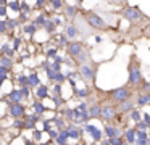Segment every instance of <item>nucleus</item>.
Returning <instances> with one entry per match:
<instances>
[{
  "mask_svg": "<svg viewBox=\"0 0 150 145\" xmlns=\"http://www.w3.org/2000/svg\"><path fill=\"white\" fill-rule=\"evenodd\" d=\"M142 84H144V77H142V69H140L139 58L132 53L129 63H127V86L136 92V90H140Z\"/></svg>",
  "mask_w": 150,
  "mask_h": 145,
  "instance_id": "nucleus-1",
  "label": "nucleus"
},
{
  "mask_svg": "<svg viewBox=\"0 0 150 145\" xmlns=\"http://www.w3.org/2000/svg\"><path fill=\"white\" fill-rule=\"evenodd\" d=\"M120 15L123 16L124 19H127L129 23H132L134 26H144L145 28L147 24H150V18L145 15L144 11H140L137 6H124L120 11Z\"/></svg>",
  "mask_w": 150,
  "mask_h": 145,
  "instance_id": "nucleus-2",
  "label": "nucleus"
},
{
  "mask_svg": "<svg viewBox=\"0 0 150 145\" xmlns=\"http://www.w3.org/2000/svg\"><path fill=\"white\" fill-rule=\"evenodd\" d=\"M102 61H91V63H84V64H78V71L81 74V77L86 81L87 84H95V79H97V73L98 68H100Z\"/></svg>",
  "mask_w": 150,
  "mask_h": 145,
  "instance_id": "nucleus-3",
  "label": "nucleus"
},
{
  "mask_svg": "<svg viewBox=\"0 0 150 145\" xmlns=\"http://www.w3.org/2000/svg\"><path fill=\"white\" fill-rule=\"evenodd\" d=\"M82 16L86 18L87 24L91 26V28L94 29V31H103V32L111 31V26H108V24H107V21H105L103 18H100V16H98L95 11L86 10V11H82Z\"/></svg>",
  "mask_w": 150,
  "mask_h": 145,
  "instance_id": "nucleus-4",
  "label": "nucleus"
},
{
  "mask_svg": "<svg viewBox=\"0 0 150 145\" xmlns=\"http://www.w3.org/2000/svg\"><path fill=\"white\" fill-rule=\"evenodd\" d=\"M132 92L134 90L129 86H123V87H118L115 90H110L108 92V98H110V102H116V105H118V103H123L126 100H131Z\"/></svg>",
  "mask_w": 150,
  "mask_h": 145,
  "instance_id": "nucleus-5",
  "label": "nucleus"
},
{
  "mask_svg": "<svg viewBox=\"0 0 150 145\" xmlns=\"http://www.w3.org/2000/svg\"><path fill=\"white\" fill-rule=\"evenodd\" d=\"M86 48H87V45H86L84 42H68V45H66L68 55L71 58H74V60H78V58L81 57Z\"/></svg>",
  "mask_w": 150,
  "mask_h": 145,
  "instance_id": "nucleus-6",
  "label": "nucleus"
},
{
  "mask_svg": "<svg viewBox=\"0 0 150 145\" xmlns=\"http://www.w3.org/2000/svg\"><path fill=\"white\" fill-rule=\"evenodd\" d=\"M65 37L68 39V42H79L78 39L82 37L81 32H79L78 26L74 24V23H69V24L65 26Z\"/></svg>",
  "mask_w": 150,
  "mask_h": 145,
  "instance_id": "nucleus-7",
  "label": "nucleus"
},
{
  "mask_svg": "<svg viewBox=\"0 0 150 145\" xmlns=\"http://www.w3.org/2000/svg\"><path fill=\"white\" fill-rule=\"evenodd\" d=\"M116 113H118V105H103L100 119L105 121V122H110L111 119L116 116Z\"/></svg>",
  "mask_w": 150,
  "mask_h": 145,
  "instance_id": "nucleus-8",
  "label": "nucleus"
},
{
  "mask_svg": "<svg viewBox=\"0 0 150 145\" xmlns=\"http://www.w3.org/2000/svg\"><path fill=\"white\" fill-rule=\"evenodd\" d=\"M10 115L13 118H23L24 116V106L20 105V103H13L10 106Z\"/></svg>",
  "mask_w": 150,
  "mask_h": 145,
  "instance_id": "nucleus-9",
  "label": "nucleus"
},
{
  "mask_svg": "<svg viewBox=\"0 0 150 145\" xmlns=\"http://www.w3.org/2000/svg\"><path fill=\"white\" fill-rule=\"evenodd\" d=\"M134 106H136V103H134V100H126V102L123 103H118V111L120 113H127V111H134Z\"/></svg>",
  "mask_w": 150,
  "mask_h": 145,
  "instance_id": "nucleus-10",
  "label": "nucleus"
},
{
  "mask_svg": "<svg viewBox=\"0 0 150 145\" xmlns=\"http://www.w3.org/2000/svg\"><path fill=\"white\" fill-rule=\"evenodd\" d=\"M102 108H103V106H100V105H92L91 108H89V116H91V118H100Z\"/></svg>",
  "mask_w": 150,
  "mask_h": 145,
  "instance_id": "nucleus-11",
  "label": "nucleus"
},
{
  "mask_svg": "<svg viewBox=\"0 0 150 145\" xmlns=\"http://www.w3.org/2000/svg\"><path fill=\"white\" fill-rule=\"evenodd\" d=\"M147 103H150V95L149 93H139V97H137V100H136V105L144 106V105H147Z\"/></svg>",
  "mask_w": 150,
  "mask_h": 145,
  "instance_id": "nucleus-12",
  "label": "nucleus"
},
{
  "mask_svg": "<svg viewBox=\"0 0 150 145\" xmlns=\"http://www.w3.org/2000/svg\"><path fill=\"white\" fill-rule=\"evenodd\" d=\"M0 61H2V68H4V69H8V68L13 66V60H10V58H8L7 55H2Z\"/></svg>",
  "mask_w": 150,
  "mask_h": 145,
  "instance_id": "nucleus-13",
  "label": "nucleus"
},
{
  "mask_svg": "<svg viewBox=\"0 0 150 145\" xmlns=\"http://www.w3.org/2000/svg\"><path fill=\"white\" fill-rule=\"evenodd\" d=\"M23 92H21V90H15V92H11L10 93V98L13 100L15 103H18V102H21V98H23Z\"/></svg>",
  "mask_w": 150,
  "mask_h": 145,
  "instance_id": "nucleus-14",
  "label": "nucleus"
},
{
  "mask_svg": "<svg viewBox=\"0 0 150 145\" xmlns=\"http://www.w3.org/2000/svg\"><path fill=\"white\" fill-rule=\"evenodd\" d=\"M140 37L150 39V24H147L145 28H142V29H140Z\"/></svg>",
  "mask_w": 150,
  "mask_h": 145,
  "instance_id": "nucleus-15",
  "label": "nucleus"
},
{
  "mask_svg": "<svg viewBox=\"0 0 150 145\" xmlns=\"http://www.w3.org/2000/svg\"><path fill=\"white\" fill-rule=\"evenodd\" d=\"M28 82H29V86H39V79H37V74H31V76L28 77Z\"/></svg>",
  "mask_w": 150,
  "mask_h": 145,
  "instance_id": "nucleus-16",
  "label": "nucleus"
},
{
  "mask_svg": "<svg viewBox=\"0 0 150 145\" xmlns=\"http://www.w3.org/2000/svg\"><path fill=\"white\" fill-rule=\"evenodd\" d=\"M105 131H107V134L110 135L111 139H115V135H118V134H120V132H118L116 129H113V127H111V126H108V127L105 129Z\"/></svg>",
  "mask_w": 150,
  "mask_h": 145,
  "instance_id": "nucleus-17",
  "label": "nucleus"
},
{
  "mask_svg": "<svg viewBox=\"0 0 150 145\" xmlns=\"http://www.w3.org/2000/svg\"><path fill=\"white\" fill-rule=\"evenodd\" d=\"M37 97H40V98H44V97H45L47 95V89H45V87H44V86H40L39 87V89H37Z\"/></svg>",
  "mask_w": 150,
  "mask_h": 145,
  "instance_id": "nucleus-18",
  "label": "nucleus"
},
{
  "mask_svg": "<svg viewBox=\"0 0 150 145\" xmlns=\"http://www.w3.org/2000/svg\"><path fill=\"white\" fill-rule=\"evenodd\" d=\"M8 6H10L11 10H16V11H21V3H18V2H11V3H8Z\"/></svg>",
  "mask_w": 150,
  "mask_h": 145,
  "instance_id": "nucleus-19",
  "label": "nucleus"
},
{
  "mask_svg": "<svg viewBox=\"0 0 150 145\" xmlns=\"http://www.w3.org/2000/svg\"><path fill=\"white\" fill-rule=\"evenodd\" d=\"M68 135H71V137L78 139V135H79V131H76V129H71V127H69V129H68Z\"/></svg>",
  "mask_w": 150,
  "mask_h": 145,
  "instance_id": "nucleus-20",
  "label": "nucleus"
},
{
  "mask_svg": "<svg viewBox=\"0 0 150 145\" xmlns=\"http://www.w3.org/2000/svg\"><path fill=\"white\" fill-rule=\"evenodd\" d=\"M126 137H127V142H129V144H132V142H134V131H127Z\"/></svg>",
  "mask_w": 150,
  "mask_h": 145,
  "instance_id": "nucleus-21",
  "label": "nucleus"
},
{
  "mask_svg": "<svg viewBox=\"0 0 150 145\" xmlns=\"http://www.w3.org/2000/svg\"><path fill=\"white\" fill-rule=\"evenodd\" d=\"M131 118H132L134 121H139V119H140V115H139V111H136V110H134V111H131Z\"/></svg>",
  "mask_w": 150,
  "mask_h": 145,
  "instance_id": "nucleus-22",
  "label": "nucleus"
},
{
  "mask_svg": "<svg viewBox=\"0 0 150 145\" xmlns=\"http://www.w3.org/2000/svg\"><path fill=\"white\" fill-rule=\"evenodd\" d=\"M34 108H36V111H37V113H42L44 110H45L42 103H34Z\"/></svg>",
  "mask_w": 150,
  "mask_h": 145,
  "instance_id": "nucleus-23",
  "label": "nucleus"
},
{
  "mask_svg": "<svg viewBox=\"0 0 150 145\" xmlns=\"http://www.w3.org/2000/svg\"><path fill=\"white\" fill-rule=\"evenodd\" d=\"M45 24H47V26H45V28H47V31H49V32H52V31H53V23H52V21H47Z\"/></svg>",
  "mask_w": 150,
  "mask_h": 145,
  "instance_id": "nucleus-24",
  "label": "nucleus"
},
{
  "mask_svg": "<svg viewBox=\"0 0 150 145\" xmlns=\"http://www.w3.org/2000/svg\"><path fill=\"white\" fill-rule=\"evenodd\" d=\"M63 5H65L63 2H52V6H53V8H60V6H63Z\"/></svg>",
  "mask_w": 150,
  "mask_h": 145,
  "instance_id": "nucleus-25",
  "label": "nucleus"
},
{
  "mask_svg": "<svg viewBox=\"0 0 150 145\" xmlns=\"http://www.w3.org/2000/svg\"><path fill=\"white\" fill-rule=\"evenodd\" d=\"M0 31H2V32H5V31H7V23H5V21H2V23H0Z\"/></svg>",
  "mask_w": 150,
  "mask_h": 145,
  "instance_id": "nucleus-26",
  "label": "nucleus"
},
{
  "mask_svg": "<svg viewBox=\"0 0 150 145\" xmlns=\"http://www.w3.org/2000/svg\"><path fill=\"white\" fill-rule=\"evenodd\" d=\"M111 140H113V145H123L121 139H111Z\"/></svg>",
  "mask_w": 150,
  "mask_h": 145,
  "instance_id": "nucleus-27",
  "label": "nucleus"
},
{
  "mask_svg": "<svg viewBox=\"0 0 150 145\" xmlns=\"http://www.w3.org/2000/svg\"><path fill=\"white\" fill-rule=\"evenodd\" d=\"M0 71H2V79H7V69H4V68H0Z\"/></svg>",
  "mask_w": 150,
  "mask_h": 145,
  "instance_id": "nucleus-28",
  "label": "nucleus"
},
{
  "mask_svg": "<svg viewBox=\"0 0 150 145\" xmlns=\"http://www.w3.org/2000/svg\"><path fill=\"white\" fill-rule=\"evenodd\" d=\"M16 24H18V21H8V26H10V28H15Z\"/></svg>",
  "mask_w": 150,
  "mask_h": 145,
  "instance_id": "nucleus-29",
  "label": "nucleus"
}]
</instances>
